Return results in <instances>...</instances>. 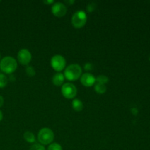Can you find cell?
Returning a JSON list of instances; mask_svg holds the SVG:
<instances>
[{
	"mask_svg": "<svg viewBox=\"0 0 150 150\" xmlns=\"http://www.w3.org/2000/svg\"><path fill=\"white\" fill-rule=\"evenodd\" d=\"M48 150H62V147L58 143H51L48 146Z\"/></svg>",
	"mask_w": 150,
	"mask_h": 150,
	"instance_id": "17",
	"label": "cell"
},
{
	"mask_svg": "<svg viewBox=\"0 0 150 150\" xmlns=\"http://www.w3.org/2000/svg\"><path fill=\"white\" fill-rule=\"evenodd\" d=\"M149 61H150V55H149Z\"/></svg>",
	"mask_w": 150,
	"mask_h": 150,
	"instance_id": "27",
	"label": "cell"
},
{
	"mask_svg": "<svg viewBox=\"0 0 150 150\" xmlns=\"http://www.w3.org/2000/svg\"><path fill=\"white\" fill-rule=\"evenodd\" d=\"M0 61H1V54H0Z\"/></svg>",
	"mask_w": 150,
	"mask_h": 150,
	"instance_id": "26",
	"label": "cell"
},
{
	"mask_svg": "<svg viewBox=\"0 0 150 150\" xmlns=\"http://www.w3.org/2000/svg\"><path fill=\"white\" fill-rule=\"evenodd\" d=\"M3 104H4V98L0 95V108L2 106Z\"/></svg>",
	"mask_w": 150,
	"mask_h": 150,
	"instance_id": "21",
	"label": "cell"
},
{
	"mask_svg": "<svg viewBox=\"0 0 150 150\" xmlns=\"http://www.w3.org/2000/svg\"><path fill=\"white\" fill-rule=\"evenodd\" d=\"M26 73L29 77H34L36 75L35 70L32 66H27L26 68Z\"/></svg>",
	"mask_w": 150,
	"mask_h": 150,
	"instance_id": "16",
	"label": "cell"
},
{
	"mask_svg": "<svg viewBox=\"0 0 150 150\" xmlns=\"http://www.w3.org/2000/svg\"><path fill=\"white\" fill-rule=\"evenodd\" d=\"M87 21V16L83 10H78L72 16V25L76 29L82 28Z\"/></svg>",
	"mask_w": 150,
	"mask_h": 150,
	"instance_id": "4",
	"label": "cell"
},
{
	"mask_svg": "<svg viewBox=\"0 0 150 150\" xmlns=\"http://www.w3.org/2000/svg\"><path fill=\"white\" fill-rule=\"evenodd\" d=\"M51 12L56 17L62 18L67 13V7L62 2H56L51 7Z\"/></svg>",
	"mask_w": 150,
	"mask_h": 150,
	"instance_id": "8",
	"label": "cell"
},
{
	"mask_svg": "<svg viewBox=\"0 0 150 150\" xmlns=\"http://www.w3.org/2000/svg\"><path fill=\"white\" fill-rule=\"evenodd\" d=\"M82 74V69L78 64H72L65 69L64 72V76L68 81H76L81 78Z\"/></svg>",
	"mask_w": 150,
	"mask_h": 150,
	"instance_id": "2",
	"label": "cell"
},
{
	"mask_svg": "<svg viewBox=\"0 0 150 150\" xmlns=\"http://www.w3.org/2000/svg\"><path fill=\"white\" fill-rule=\"evenodd\" d=\"M72 106L74 111L79 112V111H81L82 109L83 108V103L81 100H80L79 99H74L72 102Z\"/></svg>",
	"mask_w": 150,
	"mask_h": 150,
	"instance_id": "11",
	"label": "cell"
},
{
	"mask_svg": "<svg viewBox=\"0 0 150 150\" xmlns=\"http://www.w3.org/2000/svg\"><path fill=\"white\" fill-rule=\"evenodd\" d=\"M95 79H96V82H98V83H102V84L105 85L108 82V78L104 75L98 76V77L95 78Z\"/></svg>",
	"mask_w": 150,
	"mask_h": 150,
	"instance_id": "15",
	"label": "cell"
},
{
	"mask_svg": "<svg viewBox=\"0 0 150 150\" xmlns=\"http://www.w3.org/2000/svg\"><path fill=\"white\" fill-rule=\"evenodd\" d=\"M54 1H53V0H50V1H44V3L46 4H52V3H54Z\"/></svg>",
	"mask_w": 150,
	"mask_h": 150,
	"instance_id": "23",
	"label": "cell"
},
{
	"mask_svg": "<svg viewBox=\"0 0 150 150\" xmlns=\"http://www.w3.org/2000/svg\"><path fill=\"white\" fill-rule=\"evenodd\" d=\"M23 138H24L25 141L27 142L28 143H34V142H35V135L30 131L25 132L24 134H23Z\"/></svg>",
	"mask_w": 150,
	"mask_h": 150,
	"instance_id": "13",
	"label": "cell"
},
{
	"mask_svg": "<svg viewBox=\"0 0 150 150\" xmlns=\"http://www.w3.org/2000/svg\"><path fill=\"white\" fill-rule=\"evenodd\" d=\"M64 74H62V73H56L52 79L53 83H54L55 86H62V85H63V82H64Z\"/></svg>",
	"mask_w": 150,
	"mask_h": 150,
	"instance_id": "10",
	"label": "cell"
},
{
	"mask_svg": "<svg viewBox=\"0 0 150 150\" xmlns=\"http://www.w3.org/2000/svg\"><path fill=\"white\" fill-rule=\"evenodd\" d=\"M18 67L16 59L12 57H4L0 61V70L6 74H12L16 70Z\"/></svg>",
	"mask_w": 150,
	"mask_h": 150,
	"instance_id": "1",
	"label": "cell"
},
{
	"mask_svg": "<svg viewBox=\"0 0 150 150\" xmlns=\"http://www.w3.org/2000/svg\"><path fill=\"white\" fill-rule=\"evenodd\" d=\"M95 92L100 95H103V94L105 93L107 90L106 86L105 84H102V83H97L95 86Z\"/></svg>",
	"mask_w": 150,
	"mask_h": 150,
	"instance_id": "12",
	"label": "cell"
},
{
	"mask_svg": "<svg viewBox=\"0 0 150 150\" xmlns=\"http://www.w3.org/2000/svg\"><path fill=\"white\" fill-rule=\"evenodd\" d=\"M2 119H3V114H2V112L0 111V122L2 120Z\"/></svg>",
	"mask_w": 150,
	"mask_h": 150,
	"instance_id": "24",
	"label": "cell"
},
{
	"mask_svg": "<svg viewBox=\"0 0 150 150\" xmlns=\"http://www.w3.org/2000/svg\"><path fill=\"white\" fill-rule=\"evenodd\" d=\"M93 66H92V64L91 63L87 62L84 64V70H86V71H90L92 69Z\"/></svg>",
	"mask_w": 150,
	"mask_h": 150,
	"instance_id": "20",
	"label": "cell"
},
{
	"mask_svg": "<svg viewBox=\"0 0 150 150\" xmlns=\"http://www.w3.org/2000/svg\"><path fill=\"white\" fill-rule=\"evenodd\" d=\"M17 58L20 64L23 65H28L32 60V54L29 50L23 48L18 51Z\"/></svg>",
	"mask_w": 150,
	"mask_h": 150,
	"instance_id": "7",
	"label": "cell"
},
{
	"mask_svg": "<svg viewBox=\"0 0 150 150\" xmlns=\"http://www.w3.org/2000/svg\"><path fill=\"white\" fill-rule=\"evenodd\" d=\"M29 150H45L43 145L40 144H35L30 147Z\"/></svg>",
	"mask_w": 150,
	"mask_h": 150,
	"instance_id": "18",
	"label": "cell"
},
{
	"mask_svg": "<svg viewBox=\"0 0 150 150\" xmlns=\"http://www.w3.org/2000/svg\"><path fill=\"white\" fill-rule=\"evenodd\" d=\"M96 4L95 2H90L87 6H86V10L89 13H92L96 9Z\"/></svg>",
	"mask_w": 150,
	"mask_h": 150,
	"instance_id": "19",
	"label": "cell"
},
{
	"mask_svg": "<svg viewBox=\"0 0 150 150\" xmlns=\"http://www.w3.org/2000/svg\"><path fill=\"white\" fill-rule=\"evenodd\" d=\"M81 82L86 87H91L96 82L95 76L89 73H86L81 76Z\"/></svg>",
	"mask_w": 150,
	"mask_h": 150,
	"instance_id": "9",
	"label": "cell"
},
{
	"mask_svg": "<svg viewBox=\"0 0 150 150\" xmlns=\"http://www.w3.org/2000/svg\"><path fill=\"white\" fill-rule=\"evenodd\" d=\"M131 111H132V113H133V114H135V115L138 114V109H137V108H132V109H131Z\"/></svg>",
	"mask_w": 150,
	"mask_h": 150,
	"instance_id": "22",
	"label": "cell"
},
{
	"mask_svg": "<svg viewBox=\"0 0 150 150\" xmlns=\"http://www.w3.org/2000/svg\"><path fill=\"white\" fill-rule=\"evenodd\" d=\"M68 4H73V3H74V1H67Z\"/></svg>",
	"mask_w": 150,
	"mask_h": 150,
	"instance_id": "25",
	"label": "cell"
},
{
	"mask_svg": "<svg viewBox=\"0 0 150 150\" xmlns=\"http://www.w3.org/2000/svg\"><path fill=\"white\" fill-rule=\"evenodd\" d=\"M62 94L67 99H74L77 95V89L72 83H65L61 89Z\"/></svg>",
	"mask_w": 150,
	"mask_h": 150,
	"instance_id": "5",
	"label": "cell"
},
{
	"mask_svg": "<svg viewBox=\"0 0 150 150\" xmlns=\"http://www.w3.org/2000/svg\"><path fill=\"white\" fill-rule=\"evenodd\" d=\"M54 132L48 127H43L38 133V139L42 145L51 144L54 141Z\"/></svg>",
	"mask_w": 150,
	"mask_h": 150,
	"instance_id": "3",
	"label": "cell"
},
{
	"mask_svg": "<svg viewBox=\"0 0 150 150\" xmlns=\"http://www.w3.org/2000/svg\"><path fill=\"white\" fill-rule=\"evenodd\" d=\"M51 65L55 71L60 73L64 69L66 65V60L61 55H55L51 58Z\"/></svg>",
	"mask_w": 150,
	"mask_h": 150,
	"instance_id": "6",
	"label": "cell"
},
{
	"mask_svg": "<svg viewBox=\"0 0 150 150\" xmlns=\"http://www.w3.org/2000/svg\"><path fill=\"white\" fill-rule=\"evenodd\" d=\"M7 82H8V79L7 76L3 73H0V88L2 89L5 87L7 84Z\"/></svg>",
	"mask_w": 150,
	"mask_h": 150,
	"instance_id": "14",
	"label": "cell"
}]
</instances>
